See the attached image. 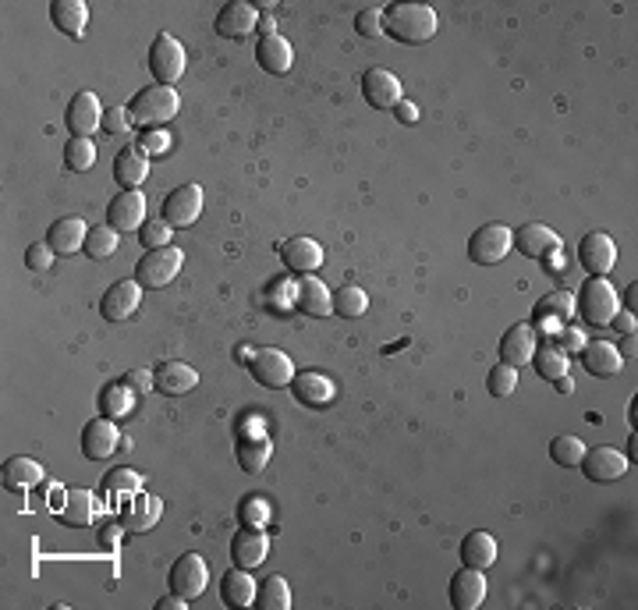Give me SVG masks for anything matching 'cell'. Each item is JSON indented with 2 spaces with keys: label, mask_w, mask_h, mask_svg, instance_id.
<instances>
[{
  "label": "cell",
  "mask_w": 638,
  "mask_h": 610,
  "mask_svg": "<svg viewBox=\"0 0 638 610\" xmlns=\"http://www.w3.org/2000/svg\"><path fill=\"white\" fill-rule=\"evenodd\" d=\"M436 25H440V18L426 4H387L383 8V32L394 36L397 43H408V47L433 40Z\"/></svg>",
  "instance_id": "obj_1"
},
{
  "label": "cell",
  "mask_w": 638,
  "mask_h": 610,
  "mask_svg": "<svg viewBox=\"0 0 638 610\" xmlns=\"http://www.w3.org/2000/svg\"><path fill=\"white\" fill-rule=\"evenodd\" d=\"M181 100H178V89L174 86H146L139 89V93L132 96V103H128V114H132L135 125L149 128V125H164V121H171L174 114H178Z\"/></svg>",
  "instance_id": "obj_2"
},
{
  "label": "cell",
  "mask_w": 638,
  "mask_h": 610,
  "mask_svg": "<svg viewBox=\"0 0 638 610\" xmlns=\"http://www.w3.org/2000/svg\"><path fill=\"white\" fill-rule=\"evenodd\" d=\"M578 313L589 327H610L621 305H617V291L607 277H589V281L578 288Z\"/></svg>",
  "instance_id": "obj_3"
},
{
  "label": "cell",
  "mask_w": 638,
  "mask_h": 610,
  "mask_svg": "<svg viewBox=\"0 0 638 610\" xmlns=\"http://www.w3.org/2000/svg\"><path fill=\"white\" fill-rule=\"evenodd\" d=\"M185 266V252L174 249V245H164V249H146V256L135 263V281L149 291H160L181 274Z\"/></svg>",
  "instance_id": "obj_4"
},
{
  "label": "cell",
  "mask_w": 638,
  "mask_h": 610,
  "mask_svg": "<svg viewBox=\"0 0 638 610\" xmlns=\"http://www.w3.org/2000/svg\"><path fill=\"white\" fill-rule=\"evenodd\" d=\"M514 249V231L504 224H483L475 227V235L468 238V259L475 266H497Z\"/></svg>",
  "instance_id": "obj_5"
},
{
  "label": "cell",
  "mask_w": 638,
  "mask_h": 610,
  "mask_svg": "<svg viewBox=\"0 0 638 610\" xmlns=\"http://www.w3.org/2000/svg\"><path fill=\"white\" fill-rule=\"evenodd\" d=\"M249 373L256 376V384L281 391V387H291V380H295V362L281 348H259V352L249 355Z\"/></svg>",
  "instance_id": "obj_6"
},
{
  "label": "cell",
  "mask_w": 638,
  "mask_h": 610,
  "mask_svg": "<svg viewBox=\"0 0 638 610\" xmlns=\"http://www.w3.org/2000/svg\"><path fill=\"white\" fill-rule=\"evenodd\" d=\"M149 71L160 86H174V82L185 75V47L174 40L171 32H160L149 50Z\"/></svg>",
  "instance_id": "obj_7"
},
{
  "label": "cell",
  "mask_w": 638,
  "mask_h": 610,
  "mask_svg": "<svg viewBox=\"0 0 638 610\" xmlns=\"http://www.w3.org/2000/svg\"><path fill=\"white\" fill-rule=\"evenodd\" d=\"M206 582H210V564H206V557H199V554H181L178 561L171 564V575H167L171 593L185 596V600L203 596Z\"/></svg>",
  "instance_id": "obj_8"
},
{
  "label": "cell",
  "mask_w": 638,
  "mask_h": 610,
  "mask_svg": "<svg viewBox=\"0 0 638 610\" xmlns=\"http://www.w3.org/2000/svg\"><path fill=\"white\" fill-rule=\"evenodd\" d=\"M617 263V245L607 231H589V235L578 242V266H582L589 277H607Z\"/></svg>",
  "instance_id": "obj_9"
},
{
  "label": "cell",
  "mask_w": 638,
  "mask_h": 610,
  "mask_svg": "<svg viewBox=\"0 0 638 610\" xmlns=\"http://www.w3.org/2000/svg\"><path fill=\"white\" fill-rule=\"evenodd\" d=\"M203 213V188L199 185H181L160 206V220H167L171 227H192Z\"/></svg>",
  "instance_id": "obj_10"
},
{
  "label": "cell",
  "mask_w": 638,
  "mask_h": 610,
  "mask_svg": "<svg viewBox=\"0 0 638 610\" xmlns=\"http://www.w3.org/2000/svg\"><path fill=\"white\" fill-rule=\"evenodd\" d=\"M107 224L114 231H139L146 224V196H142L139 188H125V192H117L107 206Z\"/></svg>",
  "instance_id": "obj_11"
},
{
  "label": "cell",
  "mask_w": 638,
  "mask_h": 610,
  "mask_svg": "<svg viewBox=\"0 0 638 610\" xmlns=\"http://www.w3.org/2000/svg\"><path fill=\"white\" fill-rule=\"evenodd\" d=\"M578 469L589 483H614L628 472V458L614 447H585V458Z\"/></svg>",
  "instance_id": "obj_12"
},
{
  "label": "cell",
  "mask_w": 638,
  "mask_h": 610,
  "mask_svg": "<svg viewBox=\"0 0 638 610\" xmlns=\"http://www.w3.org/2000/svg\"><path fill=\"white\" fill-rule=\"evenodd\" d=\"M142 302V284L139 281H114L100 298V313L107 323H121L139 309Z\"/></svg>",
  "instance_id": "obj_13"
},
{
  "label": "cell",
  "mask_w": 638,
  "mask_h": 610,
  "mask_svg": "<svg viewBox=\"0 0 638 610\" xmlns=\"http://www.w3.org/2000/svg\"><path fill=\"white\" fill-rule=\"evenodd\" d=\"M266 554H270V532L263 525H245L231 540V561L238 568H259L266 561Z\"/></svg>",
  "instance_id": "obj_14"
},
{
  "label": "cell",
  "mask_w": 638,
  "mask_h": 610,
  "mask_svg": "<svg viewBox=\"0 0 638 610\" xmlns=\"http://www.w3.org/2000/svg\"><path fill=\"white\" fill-rule=\"evenodd\" d=\"M64 121H68V132L71 135H82V139H89V135H93L96 128L103 125L100 96H96L93 89H82V93H75V100H71V107H68V114H64Z\"/></svg>",
  "instance_id": "obj_15"
},
{
  "label": "cell",
  "mask_w": 638,
  "mask_h": 610,
  "mask_svg": "<svg viewBox=\"0 0 638 610\" xmlns=\"http://www.w3.org/2000/svg\"><path fill=\"white\" fill-rule=\"evenodd\" d=\"M291 394L305 408H327L337 398V387L330 376L316 373V369H305V373H295V380H291Z\"/></svg>",
  "instance_id": "obj_16"
},
{
  "label": "cell",
  "mask_w": 638,
  "mask_h": 610,
  "mask_svg": "<svg viewBox=\"0 0 638 610\" xmlns=\"http://www.w3.org/2000/svg\"><path fill=\"white\" fill-rule=\"evenodd\" d=\"M486 600V575L479 568L461 564L451 579V607L454 610H479Z\"/></svg>",
  "instance_id": "obj_17"
},
{
  "label": "cell",
  "mask_w": 638,
  "mask_h": 610,
  "mask_svg": "<svg viewBox=\"0 0 638 610\" xmlns=\"http://www.w3.org/2000/svg\"><path fill=\"white\" fill-rule=\"evenodd\" d=\"M362 96H366V103L376 110L397 107V103H401V79L387 68H369L366 75H362Z\"/></svg>",
  "instance_id": "obj_18"
},
{
  "label": "cell",
  "mask_w": 638,
  "mask_h": 610,
  "mask_svg": "<svg viewBox=\"0 0 638 610\" xmlns=\"http://www.w3.org/2000/svg\"><path fill=\"white\" fill-rule=\"evenodd\" d=\"M117 444H121V433H117L114 419H89L86 430H82V454H86L89 462H103V458H110V454L117 451Z\"/></svg>",
  "instance_id": "obj_19"
},
{
  "label": "cell",
  "mask_w": 638,
  "mask_h": 610,
  "mask_svg": "<svg viewBox=\"0 0 638 610\" xmlns=\"http://www.w3.org/2000/svg\"><path fill=\"white\" fill-rule=\"evenodd\" d=\"M259 25V11L249 0H227L217 15V32L224 40H245L252 29Z\"/></svg>",
  "instance_id": "obj_20"
},
{
  "label": "cell",
  "mask_w": 638,
  "mask_h": 610,
  "mask_svg": "<svg viewBox=\"0 0 638 610\" xmlns=\"http://www.w3.org/2000/svg\"><path fill=\"white\" fill-rule=\"evenodd\" d=\"M195 384H199V373H195L188 362H178V359L160 362L153 373V391L167 394V398H178V394L195 391Z\"/></svg>",
  "instance_id": "obj_21"
},
{
  "label": "cell",
  "mask_w": 638,
  "mask_h": 610,
  "mask_svg": "<svg viewBox=\"0 0 638 610\" xmlns=\"http://www.w3.org/2000/svg\"><path fill=\"white\" fill-rule=\"evenodd\" d=\"M514 245H518V252L529 259H546L553 256V252H561V235L553 231V227L546 224H522L518 227V235H514Z\"/></svg>",
  "instance_id": "obj_22"
},
{
  "label": "cell",
  "mask_w": 638,
  "mask_h": 610,
  "mask_svg": "<svg viewBox=\"0 0 638 610\" xmlns=\"http://www.w3.org/2000/svg\"><path fill=\"white\" fill-rule=\"evenodd\" d=\"M160 515H164V501L160 497H153V493H132V501L121 511V525L128 532H149L160 522Z\"/></svg>",
  "instance_id": "obj_23"
},
{
  "label": "cell",
  "mask_w": 638,
  "mask_h": 610,
  "mask_svg": "<svg viewBox=\"0 0 638 610\" xmlns=\"http://www.w3.org/2000/svg\"><path fill=\"white\" fill-rule=\"evenodd\" d=\"M100 497L89 490H68L64 493V508H57V518L71 529H82V525H93L100 518Z\"/></svg>",
  "instance_id": "obj_24"
},
{
  "label": "cell",
  "mask_w": 638,
  "mask_h": 610,
  "mask_svg": "<svg viewBox=\"0 0 638 610\" xmlns=\"http://www.w3.org/2000/svg\"><path fill=\"white\" fill-rule=\"evenodd\" d=\"M295 305L305 316H312V320H323V316L334 313V295H330V288L319 277H302L295 288Z\"/></svg>",
  "instance_id": "obj_25"
},
{
  "label": "cell",
  "mask_w": 638,
  "mask_h": 610,
  "mask_svg": "<svg viewBox=\"0 0 638 610\" xmlns=\"http://www.w3.org/2000/svg\"><path fill=\"white\" fill-rule=\"evenodd\" d=\"M256 579L249 575V568H227L224 571V579H220V600L227 603V607L234 610H245L256 603Z\"/></svg>",
  "instance_id": "obj_26"
},
{
  "label": "cell",
  "mask_w": 638,
  "mask_h": 610,
  "mask_svg": "<svg viewBox=\"0 0 638 610\" xmlns=\"http://www.w3.org/2000/svg\"><path fill=\"white\" fill-rule=\"evenodd\" d=\"M532 355H536V330H532L529 323H514V327L500 337V362H507V366H525V362H532Z\"/></svg>",
  "instance_id": "obj_27"
},
{
  "label": "cell",
  "mask_w": 638,
  "mask_h": 610,
  "mask_svg": "<svg viewBox=\"0 0 638 610\" xmlns=\"http://www.w3.org/2000/svg\"><path fill=\"white\" fill-rule=\"evenodd\" d=\"M281 259L291 274H316L323 263V245L316 238H291L281 245Z\"/></svg>",
  "instance_id": "obj_28"
},
{
  "label": "cell",
  "mask_w": 638,
  "mask_h": 610,
  "mask_svg": "<svg viewBox=\"0 0 638 610\" xmlns=\"http://www.w3.org/2000/svg\"><path fill=\"white\" fill-rule=\"evenodd\" d=\"M86 238H89V227L82 217H61V220H54L47 231V245L54 252H61V256L86 249Z\"/></svg>",
  "instance_id": "obj_29"
},
{
  "label": "cell",
  "mask_w": 638,
  "mask_h": 610,
  "mask_svg": "<svg viewBox=\"0 0 638 610\" xmlns=\"http://www.w3.org/2000/svg\"><path fill=\"white\" fill-rule=\"evenodd\" d=\"M256 61H259V68L270 71V75H284V71H291L295 50H291V43L284 40L281 32H270V36H263V40H259Z\"/></svg>",
  "instance_id": "obj_30"
},
{
  "label": "cell",
  "mask_w": 638,
  "mask_h": 610,
  "mask_svg": "<svg viewBox=\"0 0 638 610\" xmlns=\"http://www.w3.org/2000/svg\"><path fill=\"white\" fill-rule=\"evenodd\" d=\"M582 366L589 369L592 376H617L624 366V355L617 345H610V341H589V345L582 348Z\"/></svg>",
  "instance_id": "obj_31"
},
{
  "label": "cell",
  "mask_w": 638,
  "mask_h": 610,
  "mask_svg": "<svg viewBox=\"0 0 638 610\" xmlns=\"http://www.w3.org/2000/svg\"><path fill=\"white\" fill-rule=\"evenodd\" d=\"M461 564H468V568H493L497 564V540H493L486 529H472L461 540Z\"/></svg>",
  "instance_id": "obj_32"
},
{
  "label": "cell",
  "mask_w": 638,
  "mask_h": 610,
  "mask_svg": "<svg viewBox=\"0 0 638 610\" xmlns=\"http://www.w3.org/2000/svg\"><path fill=\"white\" fill-rule=\"evenodd\" d=\"M50 22H54L57 29L64 32V36L78 40V36L86 32L89 8L82 4V0H54V4H50Z\"/></svg>",
  "instance_id": "obj_33"
},
{
  "label": "cell",
  "mask_w": 638,
  "mask_h": 610,
  "mask_svg": "<svg viewBox=\"0 0 638 610\" xmlns=\"http://www.w3.org/2000/svg\"><path fill=\"white\" fill-rule=\"evenodd\" d=\"M114 178L121 188H139L149 178V157H142L139 146L121 149L114 157Z\"/></svg>",
  "instance_id": "obj_34"
},
{
  "label": "cell",
  "mask_w": 638,
  "mask_h": 610,
  "mask_svg": "<svg viewBox=\"0 0 638 610\" xmlns=\"http://www.w3.org/2000/svg\"><path fill=\"white\" fill-rule=\"evenodd\" d=\"M43 476H47V472H43V465H39L36 458H22V454H18V458L4 462V486H8V490H32L36 483H43Z\"/></svg>",
  "instance_id": "obj_35"
},
{
  "label": "cell",
  "mask_w": 638,
  "mask_h": 610,
  "mask_svg": "<svg viewBox=\"0 0 638 610\" xmlns=\"http://www.w3.org/2000/svg\"><path fill=\"white\" fill-rule=\"evenodd\" d=\"M532 366H536V373L543 376L546 384H553V380H561V376H568V352L557 345H543L536 348V355H532Z\"/></svg>",
  "instance_id": "obj_36"
},
{
  "label": "cell",
  "mask_w": 638,
  "mask_h": 610,
  "mask_svg": "<svg viewBox=\"0 0 638 610\" xmlns=\"http://www.w3.org/2000/svg\"><path fill=\"white\" fill-rule=\"evenodd\" d=\"M270 440L266 437H242L238 440V465H242L245 472H263L266 465H270Z\"/></svg>",
  "instance_id": "obj_37"
},
{
  "label": "cell",
  "mask_w": 638,
  "mask_h": 610,
  "mask_svg": "<svg viewBox=\"0 0 638 610\" xmlns=\"http://www.w3.org/2000/svg\"><path fill=\"white\" fill-rule=\"evenodd\" d=\"M256 603L263 610H288L291 607V586L284 582V575H270V579H263V586H259V593H256Z\"/></svg>",
  "instance_id": "obj_38"
},
{
  "label": "cell",
  "mask_w": 638,
  "mask_h": 610,
  "mask_svg": "<svg viewBox=\"0 0 638 610\" xmlns=\"http://www.w3.org/2000/svg\"><path fill=\"white\" fill-rule=\"evenodd\" d=\"M117 245H121V238H117V231L110 224H96L89 227V238H86V256L89 259H110L117 252Z\"/></svg>",
  "instance_id": "obj_39"
},
{
  "label": "cell",
  "mask_w": 638,
  "mask_h": 610,
  "mask_svg": "<svg viewBox=\"0 0 638 610\" xmlns=\"http://www.w3.org/2000/svg\"><path fill=\"white\" fill-rule=\"evenodd\" d=\"M369 309V295L355 284H344L341 291L334 295V313L344 316V320H358V316H366Z\"/></svg>",
  "instance_id": "obj_40"
},
{
  "label": "cell",
  "mask_w": 638,
  "mask_h": 610,
  "mask_svg": "<svg viewBox=\"0 0 638 610\" xmlns=\"http://www.w3.org/2000/svg\"><path fill=\"white\" fill-rule=\"evenodd\" d=\"M550 458L561 465V469H578V465H582V458H585V444L578 437H571V433H564V437H553Z\"/></svg>",
  "instance_id": "obj_41"
},
{
  "label": "cell",
  "mask_w": 638,
  "mask_h": 610,
  "mask_svg": "<svg viewBox=\"0 0 638 610\" xmlns=\"http://www.w3.org/2000/svg\"><path fill=\"white\" fill-rule=\"evenodd\" d=\"M64 164H68L71 171H89V167L96 164V146H93V139L71 135V139L64 142Z\"/></svg>",
  "instance_id": "obj_42"
},
{
  "label": "cell",
  "mask_w": 638,
  "mask_h": 610,
  "mask_svg": "<svg viewBox=\"0 0 638 610\" xmlns=\"http://www.w3.org/2000/svg\"><path fill=\"white\" fill-rule=\"evenodd\" d=\"M132 387H125V384H110L107 391H103V398H100V408H103V415L107 419H125L128 412H132Z\"/></svg>",
  "instance_id": "obj_43"
},
{
  "label": "cell",
  "mask_w": 638,
  "mask_h": 610,
  "mask_svg": "<svg viewBox=\"0 0 638 610\" xmlns=\"http://www.w3.org/2000/svg\"><path fill=\"white\" fill-rule=\"evenodd\" d=\"M486 387H490L493 398H511L518 391V366H507V362L493 366L490 376H486Z\"/></svg>",
  "instance_id": "obj_44"
},
{
  "label": "cell",
  "mask_w": 638,
  "mask_h": 610,
  "mask_svg": "<svg viewBox=\"0 0 638 610\" xmlns=\"http://www.w3.org/2000/svg\"><path fill=\"white\" fill-rule=\"evenodd\" d=\"M103 490L110 497H128V493H142V476L135 469H114L103 479Z\"/></svg>",
  "instance_id": "obj_45"
},
{
  "label": "cell",
  "mask_w": 638,
  "mask_h": 610,
  "mask_svg": "<svg viewBox=\"0 0 638 610\" xmlns=\"http://www.w3.org/2000/svg\"><path fill=\"white\" fill-rule=\"evenodd\" d=\"M171 235H174V227L167 224V220H146V224L139 227L142 249H164V245H171Z\"/></svg>",
  "instance_id": "obj_46"
},
{
  "label": "cell",
  "mask_w": 638,
  "mask_h": 610,
  "mask_svg": "<svg viewBox=\"0 0 638 610\" xmlns=\"http://www.w3.org/2000/svg\"><path fill=\"white\" fill-rule=\"evenodd\" d=\"M167 149H171V132H164V128H146V132L139 135L142 157H160Z\"/></svg>",
  "instance_id": "obj_47"
},
{
  "label": "cell",
  "mask_w": 638,
  "mask_h": 610,
  "mask_svg": "<svg viewBox=\"0 0 638 610\" xmlns=\"http://www.w3.org/2000/svg\"><path fill=\"white\" fill-rule=\"evenodd\" d=\"M355 32L366 36V40H376L383 32V8H362L355 15Z\"/></svg>",
  "instance_id": "obj_48"
},
{
  "label": "cell",
  "mask_w": 638,
  "mask_h": 610,
  "mask_svg": "<svg viewBox=\"0 0 638 610\" xmlns=\"http://www.w3.org/2000/svg\"><path fill=\"white\" fill-rule=\"evenodd\" d=\"M54 256H57V252L50 249L47 242H36V245H29V249H25V266H29L32 274H47L50 266H54Z\"/></svg>",
  "instance_id": "obj_49"
},
{
  "label": "cell",
  "mask_w": 638,
  "mask_h": 610,
  "mask_svg": "<svg viewBox=\"0 0 638 610\" xmlns=\"http://www.w3.org/2000/svg\"><path fill=\"white\" fill-rule=\"evenodd\" d=\"M242 522H245V525H263V529H266V522H270V501H266V497H259V493L245 497V504H242Z\"/></svg>",
  "instance_id": "obj_50"
},
{
  "label": "cell",
  "mask_w": 638,
  "mask_h": 610,
  "mask_svg": "<svg viewBox=\"0 0 638 610\" xmlns=\"http://www.w3.org/2000/svg\"><path fill=\"white\" fill-rule=\"evenodd\" d=\"M128 125H132V114H128V107H110V110H103V128H107L110 135H125Z\"/></svg>",
  "instance_id": "obj_51"
},
{
  "label": "cell",
  "mask_w": 638,
  "mask_h": 610,
  "mask_svg": "<svg viewBox=\"0 0 638 610\" xmlns=\"http://www.w3.org/2000/svg\"><path fill=\"white\" fill-rule=\"evenodd\" d=\"M571 305H575V298H571L568 291H553V295H546L543 302H539V309H543V313H553V316H568Z\"/></svg>",
  "instance_id": "obj_52"
},
{
  "label": "cell",
  "mask_w": 638,
  "mask_h": 610,
  "mask_svg": "<svg viewBox=\"0 0 638 610\" xmlns=\"http://www.w3.org/2000/svg\"><path fill=\"white\" fill-rule=\"evenodd\" d=\"M125 387H132L135 394H149V387H153V376L146 373V369H132V373H125V380H121Z\"/></svg>",
  "instance_id": "obj_53"
},
{
  "label": "cell",
  "mask_w": 638,
  "mask_h": 610,
  "mask_svg": "<svg viewBox=\"0 0 638 610\" xmlns=\"http://www.w3.org/2000/svg\"><path fill=\"white\" fill-rule=\"evenodd\" d=\"M610 323H614V327L621 330L624 337H631V334H635V327H638V323H635V313H617Z\"/></svg>",
  "instance_id": "obj_54"
},
{
  "label": "cell",
  "mask_w": 638,
  "mask_h": 610,
  "mask_svg": "<svg viewBox=\"0 0 638 610\" xmlns=\"http://www.w3.org/2000/svg\"><path fill=\"white\" fill-rule=\"evenodd\" d=\"M394 110H397V118H401V121H419V110H415L412 100H401Z\"/></svg>",
  "instance_id": "obj_55"
},
{
  "label": "cell",
  "mask_w": 638,
  "mask_h": 610,
  "mask_svg": "<svg viewBox=\"0 0 638 610\" xmlns=\"http://www.w3.org/2000/svg\"><path fill=\"white\" fill-rule=\"evenodd\" d=\"M185 596H178V593H171V596H164V600H160V603H156V607H160V610H185Z\"/></svg>",
  "instance_id": "obj_56"
},
{
  "label": "cell",
  "mask_w": 638,
  "mask_h": 610,
  "mask_svg": "<svg viewBox=\"0 0 638 610\" xmlns=\"http://www.w3.org/2000/svg\"><path fill=\"white\" fill-rule=\"evenodd\" d=\"M624 458H631V465L638 462V437H635V430H631V437H628V454Z\"/></svg>",
  "instance_id": "obj_57"
},
{
  "label": "cell",
  "mask_w": 638,
  "mask_h": 610,
  "mask_svg": "<svg viewBox=\"0 0 638 610\" xmlns=\"http://www.w3.org/2000/svg\"><path fill=\"white\" fill-rule=\"evenodd\" d=\"M553 384L561 387V394H571V391H575V387H571V380H568V376H561V380H553Z\"/></svg>",
  "instance_id": "obj_58"
},
{
  "label": "cell",
  "mask_w": 638,
  "mask_h": 610,
  "mask_svg": "<svg viewBox=\"0 0 638 610\" xmlns=\"http://www.w3.org/2000/svg\"><path fill=\"white\" fill-rule=\"evenodd\" d=\"M635 415H638V398H631V408H628V419H631V426H635Z\"/></svg>",
  "instance_id": "obj_59"
}]
</instances>
